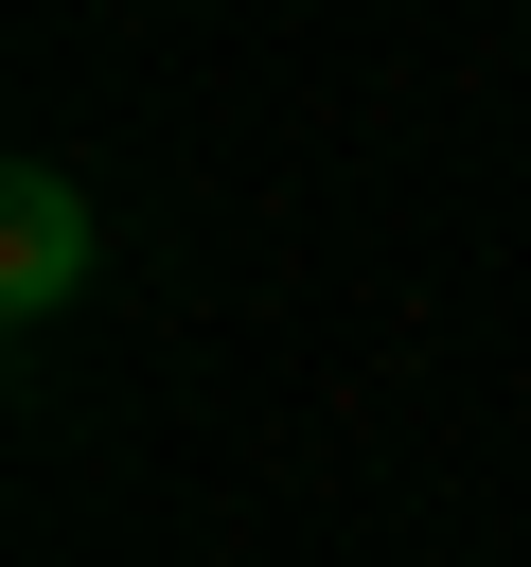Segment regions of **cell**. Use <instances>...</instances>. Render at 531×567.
Returning <instances> with one entry per match:
<instances>
[{
	"label": "cell",
	"instance_id": "1",
	"mask_svg": "<svg viewBox=\"0 0 531 567\" xmlns=\"http://www.w3.org/2000/svg\"><path fill=\"white\" fill-rule=\"evenodd\" d=\"M88 195H71V159H0V319H53V301H88Z\"/></svg>",
	"mask_w": 531,
	"mask_h": 567
}]
</instances>
